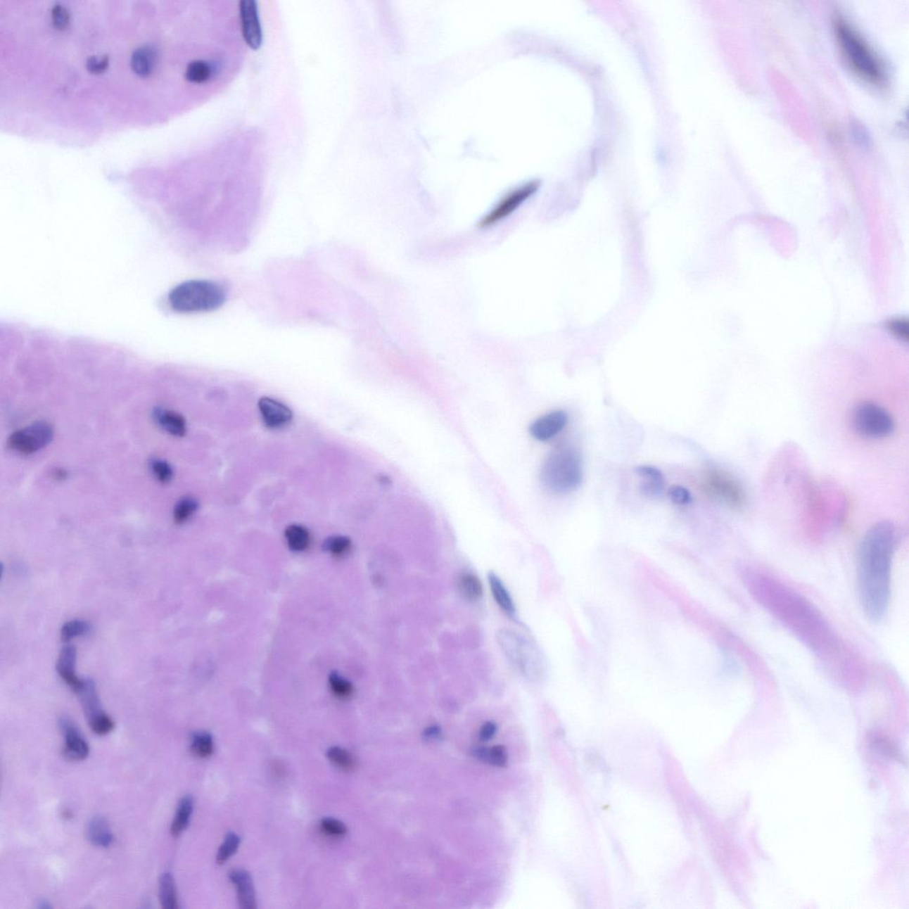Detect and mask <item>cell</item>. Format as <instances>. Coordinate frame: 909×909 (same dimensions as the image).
Masks as SVG:
<instances>
[{
	"label": "cell",
	"instance_id": "cell-1",
	"mask_svg": "<svg viewBox=\"0 0 909 909\" xmlns=\"http://www.w3.org/2000/svg\"><path fill=\"white\" fill-rule=\"evenodd\" d=\"M744 581L753 598L839 674L853 666L846 647L829 621L805 597L758 571H745ZM840 673V675H841Z\"/></svg>",
	"mask_w": 909,
	"mask_h": 909
},
{
	"label": "cell",
	"instance_id": "cell-2",
	"mask_svg": "<svg viewBox=\"0 0 909 909\" xmlns=\"http://www.w3.org/2000/svg\"><path fill=\"white\" fill-rule=\"evenodd\" d=\"M898 532L893 522L883 521L868 529L860 545L857 589L861 609L871 622L886 615L891 596V572Z\"/></svg>",
	"mask_w": 909,
	"mask_h": 909
},
{
	"label": "cell",
	"instance_id": "cell-3",
	"mask_svg": "<svg viewBox=\"0 0 909 909\" xmlns=\"http://www.w3.org/2000/svg\"><path fill=\"white\" fill-rule=\"evenodd\" d=\"M837 43L848 65L861 79L874 84H882L886 80L883 63L853 27L844 18H834Z\"/></svg>",
	"mask_w": 909,
	"mask_h": 909
},
{
	"label": "cell",
	"instance_id": "cell-4",
	"mask_svg": "<svg viewBox=\"0 0 909 909\" xmlns=\"http://www.w3.org/2000/svg\"><path fill=\"white\" fill-rule=\"evenodd\" d=\"M540 480L552 494L566 495L578 490L583 481L581 454L569 446L552 450L542 464Z\"/></svg>",
	"mask_w": 909,
	"mask_h": 909
},
{
	"label": "cell",
	"instance_id": "cell-5",
	"mask_svg": "<svg viewBox=\"0 0 909 909\" xmlns=\"http://www.w3.org/2000/svg\"><path fill=\"white\" fill-rule=\"evenodd\" d=\"M226 297L224 288L215 281L191 280L176 286L170 293L168 300L178 313H205L222 307Z\"/></svg>",
	"mask_w": 909,
	"mask_h": 909
},
{
	"label": "cell",
	"instance_id": "cell-6",
	"mask_svg": "<svg viewBox=\"0 0 909 909\" xmlns=\"http://www.w3.org/2000/svg\"><path fill=\"white\" fill-rule=\"evenodd\" d=\"M497 640L505 656L519 673L529 680H538L541 676V656L531 640L507 629L498 632Z\"/></svg>",
	"mask_w": 909,
	"mask_h": 909
},
{
	"label": "cell",
	"instance_id": "cell-7",
	"mask_svg": "<svg viewBox=\"0 0 909 909\" xmlns=\"http://www.w3.org/2000/svg\"><path fill=\"white\" fill-rule=\"evenodd\" d=\"M854 429L860 436L870 439H883L894 431V421L890 413L872 402L858 405L853 413Z\"/></svg>",
	"mask_w": 909,
	"mask_h": 909
},
{
	"label": "cell",
	"instance_id": "cell-8",
	"mask_svg": "<svg viewBox=\"0 0 909 909\" xmlns=\"http://www.w3.org/2000/svg\"><path fill=\"white\" fill-rule=\"evenodd\" d=\"M704 490L715 500L738 509L745 504L744 488L730 474L718 469L708 471L704 481Z\"/></svg>",
	"mask_w": 909,
	"mask_h": 909
},
{
	"label": "cell",
	"instance_id": "cell-9",
	"mask_svg": "<svg viewBox=\"0 0 909 909\" xmlns=\"http://www.w3.org/2000/svg\"><path fill=\"white\" fill-rule=\"evenodd\" d=\"M53 436V427L46 422H37L13 433L8 446L16 452L30 454L46 447Z\"/></svg>",
	"mask_w": 909,
	"mask_h": 909
},
{
	"label": "cell",
	"instance_id": "cell-10",
	"mask_svg": "<svg viewBox=\"0 0 909 909\" xmlns=\"http://www.w3.org/2000/svg\"><path fill=\"white\" fill-rule=\"evenodd\" d=\"M539 183L531 182L514 189L513 191L509 192L502 198L486 216L481 220L479 227H488L494 226L495 224L500 222L509 215L516 211L519 206L522 205L526 200L530 198L535 191H538Z\"/></svg>",
	"mask_w": 909,
	"mask_h": 909
},
{
	"label": "cell",
	"instance_id": "cell-11",
	"mask_svg": "<svg viewBox=\"0 0 909 909\" xmlns=\"http://www.w3.org/2000/svg\"><path fill=\"white\" fill-rule=\"evenodd\" d=\"M239 12L241 30L244 42L253 50L260 49L263 35L257 2L254 0H243L239 4Z\"/></svg>",
	"mask_w": 909,
	"mask_h": 909
},
{
	"label": "cell",
	"instance_id": "cell-12",
	"mask_svg": "<svg viewBox=\"0 0 909 909\" xmlns=\"http://www.w3.org/2000/svg\"><path fill=\"white\" fill-rule=\"evenodd\" d=\"M59 727L64 737L63 756L71 761H84L89 755L90 749L79 729L65 716L61 718Z\"/></svg>",
	"mask_w": 909,
	"mask_h": 909
},
{
	"label": "cell",
	"instance_id": "cell-13",
	"mask_svg": "<svg viewBox=\"0 0 909 909\" xmlns=\"http://www.w3.org/2000/svg\"><path fill=\"white\" fill-rule=\"evenodd\" d=\"M568 422V413L554 410L535 419L529 426V433L538 442H548L564 430Z\"/></svg>",
	"mask_w": 909,
	"mask_h": 909
},
{
	"label": "cell",
	"instance_id": "cell-14",
	"mask_svg": "<svg viewBox=\"0 0 909 909\" xmlns=\"http://www.w3.org/2000/svg\"><path fill=\"white\" fill-rule=\"evenodd\" d=\"M259 409L265 425L269 428H283L293 420V412L284 403L269 397L260 400Z\"/></svg>",
	"mask_w": 909,
	"mask_h": 909
},
{
	"label": "cell",
	"instance_id": "cell-15",
	"mask_svg": "<svg viewBox=\"0 0 909 909\" xmlns=\"http://www.w3.org/2000/svg\"><path fill=\"white\" fill-rule=\"evenodd\" d=\"M77 650L71 645L64 647L57 661L56 670L62 680L72 689L75 693L80 689L84 683L76 673Z\"/></svg>",
	"mask_w": 909,
	"mask_h": 909
},
{
	"label": "cell",
	"instance_id": "cell-16",
	"mask_svg": "<svg viewBox=\"0 0 909 909\" xmlns=\"http://www.w3.org/2000/svg\"><path fill=\"white\" fill-rule=\"evenodd\" d=\"M229 878L235 885L241 908L255 909L257 908L255 889L250 875L243 870H235L229 873Z\"/></svg>",
	"mask_w": 909,
	"mask_h": 909
},
{
	"label": "cell",
	"instance_id": "cell-17",
	"mask_svg": "<svg viewBox=\"0 0 909 909\" xmlns=\"http://www.w3.org/2000/svg\"><path fill=\"white\" fill-rule=\"evenodd\" d=\"M635 473L644 481L640 485V493L647 498L661 496L664 490V476L658 468L652 466H640Z\"/></svg>",
	"mask_w": 909,
	"mask_h": 909
},
{
	"label": "cell",
	"instance_id": "cell-18",
	"mask_svg": "<svg viewBox=\"0 0 909 909\" xmlns=\"http://www.w3.org/2000/svg\"><path fill=\"white\" fill-rule=\"evenodd\" d=\"M76 694L80 698L88 723H91V721L96 720L98 718L106 714L101 710L96 683H94V680H90V678L84 680L82 687Z\"/></svg>",
	"mask_w": 909,
	"mask_h": 909
},
{
	"label": "cell",
	"instance_id": "cell-19",
	"mask_svg": "<svg viewBox=\"0 0 909 909\" xmlns=\"http://www.w3.org/2000/svg\"><path fill=\"white\" fill-rule=\"evenodd\" d=\"M488 579L495 602H497L502 611L507 614V616L511 617V619H515V617H516V606H515L510 592H508L507 587L502 582L500 576L495 574L494 572H490L488 573Z\"/></svg>",
	"mask_w": 909,
	"mask_h": 909
},
{
	"label": "cell",
	"instance_id": "cell-20",
	"mask_svg": "<svg viewBox=\"0 0 909 909\" xmlns=\"http://www.w3.org/2000/svg\"><path fill=\"white\" fill-rule=\"evenodd\" d=\"M87 835L94 846L108 848L113 843L114 836L110 824L103 817H94L88 824Z\"/></svg>",
	"mask_w": 909,
	"mask_h": 909
},
{
	"label": "cell",
	"instance_id": "cell-21",
	"mask_svg": "<svg viewBox=\"0 0 909 909\" xmlns=\"http://www.w3.org/2000/svg\"><path fill=\"white\" fill-rule=\"evenodd\" d=\"M157 62V52L153 46L138 47L132 56L131 65L134 72L141 77H147L153 71Z\"/></svg>",
	"mask_w": 909,
	"mask_h": 909
},
{
	"label": "cell",
	"instance_id": "cell-22",
	"mask_svg": "<svg viewBox=\"0 0 909 909\" xmlns=\"http://www.w3.org/2000/svg\"><path fill=\"white\" fill-rule=\"evenodd\" d=\"M155 419L166 432L172 436L181 437L186 433V421L181 414L171 410L158 409L155 412Z\"/></svg>",
	"mask_w": 909,
	"mask_h": 909
},
{
	"label": "cell",
	"instance_id": "cell-23",
	"mask_svg": "<svg viewBox=\"0 0 909 909\" xmlns=\"http://www.w3.org/2000/svg\"><path fill=\"white\" fill-rule=\"evenodd\" d=\"M194 809V800L191 796H185L179 802L177 810L171 827L172 837L181 836L189 827Z\"/></svg>",
	"mask_w": 909,
	"mask_h": 909
},
{
	"label": "cell",
	"instance_id": "cell-24",
	"mask_svg": "<svg viewBox=\"0 0 909 909\" xmlns=\"http://www.w3.org/2000/svg\"><path fill=\"white\" fill-rule=\"evenodd\" d=\"M159 900L165 909H177L179 898L174 877L168 872L163 873L159 879Z\"/></svg>",
	"mask_w": 909,
	"mask_h": 909
},
{
	"label": "cell",
	"instance_id": "cell-25",
	"mask_svg": "<svg viewBox=\"0 0 909 909\" xmlns=\"http://www.w3.org/2000/svg\"><path fill=\"white\" fill-rule=\"evenodd\" d=\"M459 589L461 595L468 602H478L483 595V583L480 578L471 572L463 573L459 576Z\"/></svg>",
	"mask_w": 909,
	"mask_h": 909
},
{
	"label": "cell",
	"instance_id": "cell-26",
	"mask_svg": "<svg viewBox=\"0 0 909 909\" xmlns=\"http://www.w3.org/2000/svg\"><path fill=\"white\" fill-rule=\"evenodd\" d=\"M215 73V64L207 61L195 60L186 66L185 77L189 82L202 84L212 79Z\"/></svg>",
	"mask_w": 909,
	"mask_h": 909
},
{
	"label": "cell",
	"instance_id": "cell-27",
	"mask_svg": "<svg viewBox=\"0 0 909 909\" xmlns=\"http://www.w3.org/2000/svg\"><path fill=\"white\" fill-rule=\"evenodd\" d=\"M286 538L288 546L294 552H304L310 547V533L304 526L290 525L286 530Z\"/></svg>",
	"mask_w": 909,
	"mask_h": 909
},
{
	"label": "cell",
	"instance_id": "cell-28",
	"mask_svg": "<svg viewBox=\"0 0 909 909\" xmlns=\"http://www.w3.org/2000/svg\"><path fill=\"white\" fill-rule=\"evenodd\" d=\"M191 751L198 758H207L215 752V742L209 732H196L192 737Z\"/></svg>",
	"mask_w": 909,
	"mask_h": 909
},
{
	"label": "cell",
	"instance_id": "cell-29",
	"mask_svg": "<svg viewBox=\"0 0 909 909\" xmlns=\"http://www.w3.org/2000/svg\"><path fill=\"white\" fill-rule=\"evenodd\" d=\"M90 630L91 625L86 621L72 620L64 624L61 630V637L64 642H70L76 637L87 635Z\"/></svg>",
	"mask_w": 909,
	"mask_h": 909
},
{
	"label": "cell",
	"instance_id": "cell-30",
	"mask_svg": "<svg viewBox=\"0 0 909 909\" xmlns=\"http://www.w3.org/2000/svg\"><path fill=\"white\" fill-rule=\"evenodd\" d=\"M327 756L335 765L344 771H351L355 768V759L347 749L335 746L328 749Z\"/></svg>",
	"mask_w": 909,
	"mask_h": 909
},
{
	"label": "cell",
	"instance_id": "cell-31",
	"mask_svg": "<svg viewBox=\"0 0 909 909\" xmlns=\"http://www.w3.org/2000/svg\"><path fill=\"white\" fill-rule=\"evenodd\" d=\"M352 548L350 539L343 535H334L326 539L324 542V549L335 557H342L348 554Z\"/></svg>",
	"mask_w": 909,
	"mask_h": 909
},
{
	"label": "cell",
	"instance_id": "cell-32",
	"mask_svg": "<svg viewBox=\"0 0 909 909\" xmlns=\"http://www.w3.org/2000/svg\"><path fill=\"white\" fill-rule=\"evenodd\" d=\"M198 504L194 498L185 497L176 504L174 518L176 523L183 524L188 521L198 510Z\"/></svg>",
	"mask_w": 909,
	"mask_h": 909
},
{
	"label": "cell",
	"instance_id": "cell-33",
	"mask_svg": "<svg viewBox=\"0 0 909 909\" xmlns=\"http://www.w3.org/2000/svg\"><path fill=\"white\" fill-rule=\"evenodd\" d=\"M240 846V837L235 833H229L217 853L216 861L219 865L226 863L236 853Z\"/></svg>",
	"mask_w": 909,
	"mask_h": 909
},
{
	"label": "cell",
	"instance_id": "cell-34",
	"mask_svg": "<svg viewBox=\"0 0 909 909\" xmlns=\"http://www.w3.org/2000/svg\"><path fill=\"white\" fill-rule=\"evenodd\" d=\"M329 681H330L331 691L338 698H349L352 694V692H354V687H352L351 682L345 680V678L341 677L338 673H332L330 675Z\"/></svg>",
	"mask_w": 909,
	"mask_h": 909
},
{
	"label": "cell",
	"instance_id": "cell-35",
	"mask_svg": "<svg viewBox=\"0 0 909 909\" xmlns=\"http://www.w3.org/2000/svg\"><path fill=\"white\" fill-rule=\"evenodd\" d=\"M320 827L324 834L333 837H344L348 832L345 824L333 818H325L322 820Z\"/></svg>",
	"mask_w": 909,
	"mask_h": 909
},
{
	"label": "cell",
	"instance_id": "cell-36",
	"mask_svg": "<svg viewBox=\"0 0 909 909\" xmlns=\"http://www.w3.org/2000/svg\"><path fill=\"white\" fill-rule=\"evenodd\" d=\"M151 470L157 479L162 483H167L172 480L174 473L171 466L164 460L155 459L151 461Z\"/></svg>",
	"mask_w": 909,
	"mask_h": 909
},
{
	"label": "cell",
	"instance_id": "cell-37",
	"mask_svg": "<svg viewBox=\"0 0 909 909\" xmlns=\"http://www.w3.org/2000/svg\"><path fill=\"white\" fill-rule=\"evenodd\" d=\"M52 20L54 27L60 30H66L70 25V13L65 6L62 4H56L53 6Z\"/></svg>",
	"mask_w": 909,
	"mask_h": 909
},
{
	"label": "cell",
	"instance_id": "cell-38",
	"mask_svg": "<svg viewBox=\"0 0 909 909\" xmlns=\"http://www.w3.org/2000/svg\"><path fill=\"white\" fill-rule=\"evenodd\" d=\"M668 497L678 505H687L693 500L690 491L680 485H674L671 487L668 491Z\"/></svg>",
	"mask_w": 909,
	"mask_h": 909
},
{
	"label": "cell",
	"instance_id": "cell-39",
	"mask_svg": "<svg viewBox=\"0 0 909 909\" xmlns=\"http://www.w3.org/2000/svg\"><path fill=\"white\" fill-rule=\"evenodd\" d=\"M89 727L94 734L103 736L107 735L113 731L115 723L110 716L104 714L103 716H101V717L96 719V720L91 721V723H89Z\"/></svg>",
	"mask_w": 909,
	"mask_h": 909
},
{
	"label": "cell",
	"instance_id": "cell-40",
	"mask_svg": "<svg viewBox=\"0 0 909 909\" xmlns=\"http://www.w3.org/2000/svg\"><path fill=\"white\" fill-rule=\"evenodd\" d=\"M108 63H110V58L106 54L91 56L87 60V69L93 74L103 73L108 69Z\"/></svg>",
	"mask_w": 909,
	"mask_h": 909
},
{
	"label": "cell",
	"instance_id": "cell-41",
	"mask_svg": "<svg viewBox=\"0 0 909 909\" xmlns=\"http://www.w3.org/2000/svg\"><path fill=\"white\" fill-rule=\"evenodd\" d=\"M480 754L483 758H488L494 765L504 766L507 761V755L505 749L502 746H495L488 751H481Z\"/></svg>",
	"mask_w": 909,
	"mask_h": 909
},
{
	"label": "cell",
	"instance_id": "cell-42",
	"mask_svg": "<svg viewBox=\"0 0 909 909\" xmlns=\"http://www.w3.org/2000/svg\"><path fill=\"white\" fill-rule=\"evenodd\" d=\"M497 725L493 722H487L481 729L480 736L483 741H488L496 734Z\"/></svg>",
	"mask_w": 909,
	"mask_h": 909
}]
</instances>
